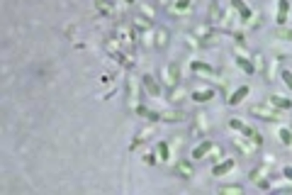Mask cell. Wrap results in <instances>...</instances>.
Instances as JSON below:
<instances>
[{"label":"cell","mask_w":292,"mask_h":195,"mask_svg":"<svg viewBox=\"0 0 292 195\" xmlns=\"http://www.w3.org/2000/svg\"><path fill=\"white\" fill-rule=\"evenodd\" d=\"M254 117L258 120H263V122H278V120H282V110H278L275 105H270L268 100L266 102H256L251 105V110H248Z\"/></svg>","instance_id":"cell-1"},{"label":"cell","mask_w":292,"mask_h":195,"mask_svg":"<svg viewBox=\"0 0 292 195\" xmlns=\"http://www.w3.org/2000/svg\"><path fill=\"white\" fill-rule=\"evenodd\" d=\"M217 27H212L210 22H200V24H195L192 27V37L198 39V44L200 46H212V44H217V32H214Z\"/></svg>","instance_id":"cell-2"},{"label":"cell","mask_w":292,"mask_h":195,"mask_svg":"<svg viewBox=\"0 0 292 195\" xmlns=\"http://www.w3.org/2000/svg\"><path fill=\"white\" fill-rule=\"evenodd\" d=\"M161 83H164L168 90L176 88V86H180V66L176 61L164 64V68H161Z\"/></svg>","instance_id":"cell-3"},{"label":"cell","mask_w":292,"mask_h":195,"mask_svg":"<svg viewBox=\"0 0 292 195\" xmlns=\"http://www.w3.org/2000/svg\"><path fill=\"white\" fill-rule=\"evenodd\" d=\"M105 49H108V54L117 64H122L124 68H134V61H132V56H127L124 52H122V44H120V39H108L105 42Z\"/></svg>","instance_id":"cell-4"},{"label":"cell","mask_w":292,"mask_h":195,"mask_svg":"<svg viewBox=\"0 0 292 195\" xmlns=\"http://www.w3.org/2000/svg\"><path fill=\"white\" fill-rule=\"evenodd\" d=\"M124 90H127V110L136 112V108H139V83H136V78L132 74L124 80Z\"/></svg>","instance_id":"cell-5"},{"label":"cell","mask_w":292,"mask_h":195,"mask_svg":"<svg viewBox=\"0 0 292 195\" xmlns=\"http://www.w3.org/2000/svg\"><path fill=\"white\" fill-rule=\"evenodd\" d=\"M117 39H120V44L122 46H127L129 52L136 46V32H134V27H132V22H122V24H117Z\"/></svg>","instance_id":"cell-6"},{"label":"cell","mask_w":292,"mask_h":195,"mask_svg":"<svg viewBox=\"0 0 292 195\" xmlns=\"http://www.w3.org/2000/svg\"><path fill=\"white\" fill-rule=\"evenodd\" d=\"M192 136H207L210 134V115L207 112H195V122H192Z\"/></svg>","instance_id":"cell-7"},{"label":"cell","mask_w":292,"mask_h":195,"mask_svg":"<svg viewBox=\"0 0 292 195\" xmlns=\"http://www.w3.org/2000/svg\"><path fill=\"white\" fill-rule=\"evenodd\" d=\"M173 176H178V178H182V180L192 178V176H195V166H192V161H190V158H178V161H176V166H173Z\"/></svg>","instance_id":"cell-8"},{"label":"cell","mask_w":292,"mask_h":195,"mask_svg":"<svg viewBox=\"0 0 292 195\" xmlns=\"http://www.w3.org/2000/svg\"><path fill=\"white\" fill-rule=\"evenodd\" d=\"M190 68H192V74L198 78H204V80H214L217 78V71L210 66V64H204V61H192L190 64Z\"/></svg>","instance_id":"cell-9"},{"label":"cell","mask_w":292,"mask_h":195,"mask_svg":"<svg viewBox=\"0 0 292 195\" xmlns=\"http://www.w3.org/2000/svg\"><path fill=\"white\" fill-rule=\"evenodd\" d=\"M142 83H144L146 93H148L151 98H158L161 96V90H164V88H161V80L154 76V74H144V76H142Z\"/></svg>","instance_id":"cell-10"},{"label":"cell","mask_w":292,"mask_h":195,"mask_svg":"<svg viewBox=\"0 0 292 195\" xmlns=\"http://www.w3.org/2000/svg\"><path fill=\"white\" fill-rule=\"evenodd\" d=\"M234 146H236V152L241 156H254L256 152H258V146H256L248 136H236V139H234Z\"/></svg>","instance_id":"cell-11"},{"label":"cell","mask_w":292,"mask_h":195,"mask_svg":"<svg viewBox=\"0 0 292 195\" xmlns=\"http://www.w3.org/2000/svg\"><path fill=\"white\" fill-rule=\"evenodd\" d=\"M170 44V32L161 27V24H156V30H154V49H166Z\"/></svg>","instance_id":"cell-12"},{"label":"cell","mask_w":292,"mask_h":195,"mask_svg":"<svg viewBox=\"0 0 292 195\" xmlns=\"http://www.w3.org/2000/svg\"><path fill=\"white\" fill-rule=\"evenodd\" d=\"M192 5H195V0H170L168 10H170V15H188Z\"/></svg>","instance_id":"cell-13"},{"label":"cell","mask_w":292,"mask_h":195,"mask_svg":"<svg viewBox=\"0 0 292 195\" xmlns=\"http://www.w3.org/2000/svg\"><path fill=\"white\" fill-rule=\"evenodd\" d=\"M190 98H192V100H195V102H210V100H214V98H217V90H214V88H200V90H192V93H190Z\"/></svg>","instance_id":"cell-14"},{"label":"cell","mask_w":292,"mask_h":195,"mask_svg":"<svg viewBox=\"0 0 292 195\" xmlns=\"http://www.w3.org/2000/svg\"><path fill=\"white\" fill-rule=\"evenodd\" d=\"M234 61H236V66L244 71V74H248V76H254V74H256L254 56H241V54H236V56H234Z\"/></svg>","instance_id":"cell-15"},{"label":"cell","mask_w":292,"mask_h":195,"mask_svg":"<svg viewBox=\"0 0 292 195\" xmlns=\"http://www.w3.org/2000/svg\"><path fill=\"white\" fill-rule=\"evenodd\" d=\"M232 10H236L238 12L241 22H251V18H254V12L248 10V5H246L244 0H232Z\"/></svg>","instance_id":"cell-16"},{"label":"cell","mask_w":292,"mask_h":195,"mask_svg":"<svg viewBox=\"0 0 292 195\" xmlns=\"http://www.w3.org/2000/svg\"><path fill=\"white\" fill-rule=\"evenodd\" d=\"M234 166H236L234 158H224V161H219V164L212 166V176H226L229 171H234Z\"/></svg>","instance_id":"cell-17"},{"label":"cell","mask_w":292,"mask_h":195,"mask_svg":"<svg viewBox=\"0 0 292 195\" xmlns=\"http://www.w3.org/2000/svg\"><path fill=\"white\" fill-rule=\"evenodd\" d=\"M222 18H224V12H222V5H219L217 0L210 5V15H207V22L212 24V27H219L222 24Z\"/></svg>","instance_id":"cell-18"},{"label":"cell","mask_w":292,"mask_h":195,"mask_svg":"<svg viewBox=\"0 0 292 195\" xmlns=\"http://www.w3.org/2000/svg\"><path fill=\"white\" fill-rule=\"evenodd\" d=\"M212 146H214V142H212V139H204V142H200V144L192 149V158L198 161V158H204V156H210Z\"/></svg>","instance_id":"cell-19"},{"label":"cell","mask_w":292,"mask_h":195,"mask_svg":"<svg viewBox=\"0 0 292 195\" xmlns=\"http://www.w3.org/2000/svg\"><path fill=\"white\" fill-rule=\"evenodd\" d=\"M268 102H270V105H275L278 110H282V112H285V110H290V108H292V100H290V98L280 96V93H273V96L268 98Z\"/></svg>","instance_id":"cell-20"},{"label":"cell","mask_w":292,"mask_h":195,"mask_svg":"<svg viewBox=\"0 0 292 195\" xmlns=\"http://www.w3.org/2000/svg\"><path fill=\"white\" fill-rule=\"evenodd\" d=\"M95 12H98L100 18H110V15L114 12L112 0H95Z\"/></svg>","instance_id":"cell-21"},{"label":"cell","mask_w":292,"mask_h":195,"mask_svg":"<svg viewBox=\"0 0 292 195\" xmlns=\"http://www.w3.org/2000/svg\"><path fill=\"white\" fill-rule=\"evenodd\" d=\"M185 96H188V90H185V86H182V83L168 90V100H170V102H176V105H178V102H180Z\"/></svg>","instance_id":"cell-22"},{"label":"cell","mask_w":292,"mask_h":195,"mask_svg":"<svg viewBox=\"0 0 292 195\" xmlns=\"http://www.w3.org/2000/svg\"><path fill=\"white\" fill-rule=\"evenodd\" d=\"M246 96H248V86H241V88H236L232 96L226 98V102H229V105H238V102H241Z\"/></svg>","instance_id":"cell-23"},{"label":"cell","mask_w":292,"mask_h":195,"mask_svg":"<svg viewBox=\"0 0 292 195\" xmlns=\"http://www.w3.org/2000/svg\"><path fill=\"white\" fill-rule=\"evenodd\" d=\"M241 134H244V136H248V139L254 142L256 146H258V149L263 146V136H260V132H258V130H254V127H244V132H241Z\"/></svg>","instance_id":"cell-24"},{"label":"cell","mask_w":292,"mask_h":195,"mask_svg":"<svg viewBox=\"0 0 292 195\" xmlns=\"http://www.w3.org/2000/svg\"><path fill=\"white\" fill-rule=\"evenodd\" d=\"M161 120H164V122H182V120H185V112H182V110H166V112H161Z\"/></svg>","instance_id":"cell-25"},{"label":"cell","mask_w":292,"mask_h":195,"mask_svg":"<svg viewBox=\"0 0 292 195\" xmlns=\"http://www.w3.org/2000/svg\"><path fill=\"white\" fill-rule=\"evenodd\" d=\"M268 166H270V164H266V161H263V166H258V168H251V171H248V178L256 180V183H258V180H263V176L268 174Z\"/></svg>","instance_id":"cell-26"},{"label":"cell","mask_w":292,"mask_h":195,"mask_svg":"<svg viewBox=\"0 0 292 195\" xmlns=\"http://www.w3.org/2000/svg\"><path fill=\"white\" fill-rule=\"evenodd\" d=\"M219 193L222 195H241L244 193V186H238V183H229V186H222V188H219Z\"/></svg>","instance_id":"cell-27"},{"label":"cell","mask_w":292,"mask_h":195,"mask_svg":"<svg viewBox=\"0 0 292 195\" xmlns=\"http://www.w3.org/2000/svg\"><path fill=\"white\" fill-rule=\"evenodd\" d=\"M275 39H282V42H292V27L278 24V30H275Z\"/></svg>","instance_id":"cell-28"},{"label":"cell","mask_w":292,"mask_h":195,"mask_svg":"<svg viewBox=\"0 0 292 195\" xmlns=\"http://www.w3.org/2000/svg\"><path fill=\"white\" fill-rule=\"evenodd\" d=\"M288 10H290V0H280V10H278V24L288 22Z\"/></svg>","instance_id":"cell-29"},{"label":"cell","mask_w":292,"mask_h":195,"mask_svg":"<svg viewBox=\"0 0 292 195\" xmlns=\"http://www.w3.org/2000/svg\"><path fill=\"white\" fill-rule=\"evenodd\" d=\"M139 15L146 20H151V22H156V12H154V8H151L148 2H139Z\"/></svg>","instance_id":"cell-30"},{"label":"cell","mask_w":292,"mask_h":195,"mask_svg":"<svg viewBox=\"0 0 292 195\" xmlns=\"http://www.w3.org/2000/svg\"><path fill=\"white\" fill-rule=\"evenodd\" d=\"M156 149H158V161H168L170 158V144L168 142H158Z\"/></svg>","instance_id":"cell-31"},{"label":"cell","mask_w":292,"mask_h":195,"mask_svg":"<svg viewBox=\"0 0 292 195\" xmlns=\"http://www.w3.org/2000/svg\"><path fill=\"white\" fill-rule=\"evenodd\" d=\"M151 132H154V130H151V127H146V130H142V132H139V134L134 136V142H132V149H136V146H139V144H144L146 139H148V136H151Z\"/></svg>","instance_id":"cell-32"},{"label":"cell","mask_w":292,"mask_h":195,"mask_svg":"<svg viewBox=\"0 0 292 195\" xmlns=\"http://www.w3.org/2000/svg\"><path fill=\"white\" fill-rule=\"evenodd\" d=\"M278 136H280V142H282L285 146H292V127H282V130L278 132Z\"/></svg>","instance_id":"cell-33"},{"label":"cell","mask_w":292,"mask_h":195,"mask_svg":"<svg viewBox=\"0 0 292 195\" xmlns=\"http://www.w3.org/2000/svg\"><path fill=\"white\" fill-rule=\"evenodd\" d=\"M280 78H282V83L292 90V71L290 68H282V71H280Z\"/></svg>","instance_id":"cell-34"},{"label":"cell","mask_w":292,"mask_h":195,"mask_svg":"<svg viewBox=\"0 0 292 195\" xmlns=\"http://www.w3.org/2000/svg\"><path fill=\"white\" fill-rule=\"evenodd\" d=\"M229 127H232V130H236V132H244V127H246V124H244L241 120H236V117H232V120H229Z\"/></svg>","instance_id":"cell-35"},{"label":"cell","mask_w":292,"mask_h":195,"mask_svg":"<svg viewBox=\"0 0 292 195\" xmlns=\"http://www.w3.org/2000/svg\"><path fill=\"white\" fill-rule=\"evenodd\" d=\"M282 176H285L288 180H292V168H290V166H288V168H282Z\"/></svg>","instance_id":"cell-36"},{"label":"cell","mask_w":292,"mask_h":195,"mask_svg":"<svg viewBox=\"0 0 292 195\" xmlns=\"http://www.w3.org/2000/svg\"><path fill=\"white\" fill-rule=\"evenodd\" d=\"M158 5H166V8H168V5H170V0H158Z\"/></svg>","instance_id":"cell-37"}]
</instances>
